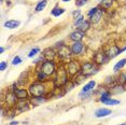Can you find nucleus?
Wrapping results in <instances>:
<instances>
[{"label":"nucleus","mask_w":126,"mask_h":125,"mask_svg":"<svg viewBox=\"0 0 126 125\" xmlns=\"http://www.w3.org/2000/svg\"><path fill=\"white\" fill-rule=\"evenodd\" d=\"M97 71H98V67H97V65L95 62H83L81 65V70H80V72L86 77L94 75V73H96Z\"/></svg>","instance_id":"nucleus-1"},{"label":"nucleus","mask_w":126,"mask_h":125,"mask_svg":"<svg viewBox=\"0 0 126 125\" xmlns=\"http://www.w3.org/2000/svg\"><path fill=\"white\" fill-rule=\"evenodd\" d=\"M67 72L68 71H66V69H64L63 67L59 68V69L56 71V77H55V80H54V83H55L56 86L61 87L68 82Z\"/></svg>","instance_id":"nucleus-2"},{"label":"nucleus","mask_w":126,"mask_h":125,"mask_svg":"<svg viewBox=\"0 0 126 125\" xmlns=\"http://www.w3.org/2000/svg\"><path fill=\"white\" fill-rule=\"evenodd\" d=\"M45 92V86L41 83H33L29 86V94L32 97H40Z\"/></svg>","instance_id":"nucleus-3"},{"label":"nucleus","mask_w":126,"mask_h":125,"mask_svg":"<svg viewBox=\"0 0 126 125\" xmlns=\"http://www.w3.org/2000/svg\"><path fill=\"white\" fill-rule=\"evenodd\" d=\"M41 71L44 72L47 77L53 75V73H55L56 70H55V64H54V62L53 61L44 62L43 64H42V66H41Z\"/></svg>","instance_id":"nucleus-4"},{"label":"nucleus","mask_w":126,"mask_h":125,"mask_svg":"<svg viewBox=\"0 0 126 125\" xmlns=\"http://www.w3.org/2000/svg\"><path fill=\"white\" fill-rule=\"evenodd\" d=\"M94 59V62H95L96 65H104V64H107L109 62V58L108 55L106 54V52H99L95 54V56L93 57Z\"/></svg>","instance_id":"nucleus-5"},{"label":"nucleus","mask_w":126,"mask_h":125,"mask_svg":"<svg viewBox=\"0 0 126 125\" xmlns=\"http://www.w3.org/2000/svg\"><path fill=\"white\" fill-rule=\"evenodd\" d=\"M57 55H58V57L61 59H63V61H67V59L70 58V56L72 55V53H71V50L68 47L63 45L62 47H59Z\"/></svg>","instance_id":"nucleus-6"},{"label":"nucleus","mask_w":126,"mask_h":125,"mask_svg":"<svg viewBox=\"0 0 126 125\" xmlns=\"http://www.w3.org/2000/svg\"><path fill=\"white\" fill-rule=\"evenodd\" d=\"M68 72L69 75L71 76H76L80 73V70H81V66L78 64V62H74V61H71L68 62Z\"/></svg>","instance_id":"nucleus-7"},{"label":"nucleus","mask_w":126,"mask_h":125,"mask_svg":"<svg viewBox=\"0 0 126 125\" xmlns=\"http://www.w3.org/2000/svg\"><path fill=\"white\" fill-rule=\"evenodd\" d=\"M122 52V50H120V47H117V45H112V47H110L108 49V51L106 52V54L108 55V57L110 59H112L114 57H116L117 55H119L120 53Z\"/></svg>","instance_id":"nucleus-8"},{"label":"nucleus","mask_w":126,"mask_h":125,"mask_svg":"<svg viewBox=\"0 0 126 125\" xmlns=\"http://www.w3.org/2000/svg\"><path fill=\"white\" fill-rule=\"evenodd\" d=\"M71 50V53H72V55H79V54H81L83 52V50H84V45L81 42H74V43L71 45L70 47Z\"/></svg>","instance_id":"nucleus-9"},{"label":"nucleus","mask_w":126,"mask_h":125,"mask_svg":"<svg viewBox=\"0 0 126 125\" xmlns=\"http://www.w3.org/2000/svg\"><path fill=\"white\" fill-rule=\"evenodd\" d=\"M102 14H104V11H102V9H99V8H98L96 12L90 17V19H91L90 23H92V24H97V23L101 19Z\"/></svg>","instance_id":"nucleus-10"},{"label":"nucleus","mask_w":126,"mask_h":125,"mask_svg":"<svg viewBox=\"0 0 126 125\" xmlns=\"http://www.w3.org/2000/svg\"><path fill=\"white\" fill-rule=\"evenodd\" d=\"M84 35H85V32H83V31L77 29L76 31H73V32L70 33V39L72 41H74V42H79V41H81L83 39Z\"/></svg>","instance_id":"nucleus-11"},{"label":"nucleus","mask_w":126,"mask_h":125,"mask_svg":"<svg viewBox=\"0 0 126 125\" xmlns=\"http://www.w3.org/2000/svg\"><path fill=\"white\" fill-rule=\"evenodd\" d=\"M26 99H21V100H18L17 103L15 105V108L18 110V111H26V110L29 109V104L27 103V101H25Z\"/></svg>","instance_id":"nucleus-12"},{"label":"nucleus","mask_w":126,"mask_h":125,"mask_svg":"<svg viewBox=\"0 0 126 125\" xmlns=\"http://www.w3.org/2000/svg\"><path fill=\"white\" fill-rule=\"evenodd\" d=\"M43 57L47 59V61H53L54 57L56 56V53L54 52L53 49H51V47H47V49H45L43 51Z\"/></svg>","instance_id":"nucleus-13"},{"label":"nucleus","mask_w":126,"mask_h":125,"mask_svg":"<svg viewBox=\"0 0 126 125\" xmlns=\"http://www.w3.org/2000/svg\"><path fill=\"white\" fill-rule=\"evenodd\" d=\"M14 94L16 95V97H17L18 100L28 98V92L26 90H24V89H16V90H14Z\"/></svg>","instance_id":"nucleus-14"},{"label":"nucleus","mask_w":126,"mask_h":125,"mask_svg":"<svg viewBox=\"0 0 126 125\" xmlns=\"http://www.w3.org/2000/svg\"><path fill=\"white\" fill-rule=\"evenodd\" d=\"M5 100H7V103H8L9 106L13 107V106H15L16 105V103H17V97H16V95L14 93H9L7 95Z\"/></svg>","instance_id":"nucleus-15"},{"label":"nucleus","mask_w":126,"mask_h":125,"mask_svg":"<svg viewBox=\"0 0 126 125\" xmlns=\"http://www.w3.org/2000/svg\"><path fill=\"white\" fill-rule=\"evenodd\" d=\"M109 114H111V110L110 109H106V108L98 109L95 112V115L97 116V118H104V116H107Z\"/></svg>","instance_id":"nucleus-16"},{"label":"nucleus","mask_w":126,"mask_h":125,"mask_svg":"<svg viewBox=\"0 0 126 125\" xmlns=\"http://www.w3.org/2000/svg\"><path fill=\"white\" fill-rule=\"evenodd\" d=\"M95 85H96V82L95 81H90L87 84H85L84 85V87L82 89V92L83 93H90L92 90L95 87Z\"/></svg>","instance_id":"nucleus-17"},{"label":"nucleus","mask_w":126,"mask_h":125,"mask_svg":"<svg viewBox=\"0 0 126 125\" xmlns=\"http://www.w3.org/2000/svg\"><path fill=\"white\" fill-rule=\"evenodd\" d=\"M18 25H19V22L18 21H13V19L4 23V27L9 28V29H14V28H16Z\"/></svg>","instance_id":"nucleus-18"},{"label":"nucleus","mask_w":126,"mask_h":125,"mask_svg":"<svg viewBox=\"0 0 126 125\" xmlns=\"http://www.w3.org/2000/svg\"><path fill=\"white\" fill-rule=\"evenodd\" d=\"M125 65H126V58H123V59H121V61L117 62L115 64V66H114V68H113V71H115V72L120 71V70H121Z\"/></svg>","instance_id":"nucleus-19"},{"label":"nucleus","mask_w":126,"mask_h":125,"mask_svg":"<svg viewBox=\"0 0 126 125\" xmlns=\"http://www.w3.org/2000/svg\"><path fill=\"white\" fill-rule=\"evenodd\" d=\"M85 79H86V76H84V75H82L81 72L80 73H78V75L76 76V78H74V85H79L80 83H82L83 81L85 80Z\"/></svg>","instance_id":"nucleus-20"},{"label":"nucleus","mask_w":126,"mask_h":125,"mask_svg":"<svg viewBox=\"0 0 126 125\" xmlns=\"http://www.w3.org/2000/svg\"><path fill=\"white\" fill-rule=\"evenodd\" d=\"M90 25H91V23L88 21H84L81 25H79V26H78V30H81V31H83V32H85V31L88 30Z\"/></svg>","instance_id":"nucleus-21"},{"label":"nucleus","mask_w":126,"mask_h":125,"mask_svg":"<svg viewBox=\"0 0 126 125\" xmlns=\"http://www.w3.org/2000/svg\"><path fill=\"white\" fill-rule=\"evenodd\" d=\"M47 0H41V1L39 2L38 4H37L36 7V12H41V11H43L45 9V7H47Z\"/></svg>","instance_id":"nucleus-22"},{"label":"nucleus","mask_w":126,"mask_h":125,"mask_svg":"<svg viewBox=\"0 0 126 125\" xmlns=\"http://www.w3.org/2000/svg\"><path fill=\"white\" fill-rule=\"evenodd\" d=\"M124 91H125V89H124V86H123V85H117V86H114V87H112V89L110 90V93L119 94V93H123Z\"/></svg>","instance_id":"nucleus-23"},{"label":"nucleus","mask_w":126,"mask_h":125,"mask_svg":"<svg viewBox=\"0 0 126 125\" xmlns=\"http://www.w3.org/2000/svg\"><path fill=\"white\" fill-rule=\"evenodd\" d=\"M114 2V0H101V2H100V5H101L102 8H105V9H108V8H110L112 3Z\"/></svg>","instance_id":"nucleus-24"},{"label":"nucleus","mask_w":126,"mask_h":125,"mask_svg":"<svg viewBox=\"0 0 126 125\" xmlns=\"http://www.w3.org/2000/svg\"><path fill=\"white\" fill-rule=\"evenodd\" d=\"M43 101H45V98H42L41 96L40 97H33L31 99V104H33V106H38V105L42 104Z\"/></svg>","instance_id":"nucleus-25"},{"label":"nucleus","mask_w":126,"mask_h":125,"mask_svg":"<svg viewBox=\"0 0 126 125\" xmlns=\"http://www.w3.org/2000/svg\"><path fill=\"white\" fill-rule=\"evenodd\" d=\"M64 12H65V9H63V8H55V9H53V11H52V15L59 16Z\"/></svg>","instance_id":"nucleus-26"},{"label":"nucleus","mask_w":126,"mask_h":125,"mask_svg":"<svg viewBox=\"0 0 126 125\" xmlns=\"http://www.w3.org/2000/svg\"><path fill=\"white\" fill-rule=\"evenodd\" d=\"M104 104H106V105H119L120 101L115 100V99H111V97H110V98H108L107 100H105Z\"/></svg>","instance_id":"nucleus-27"},{"label":"nucleus","mask_w":126,"mask_h":125,"mask_svg":"<svg viewBox=\"0 0 126 125\" xmlns=\"http://www.w3.org/2000/svg\"><path fill=\"white\" fill-rule=\"evenodd\" d=\"M39 52H40L39 47H35V49H32L29 52V54H28V57H33V56H36L37 53H39Z\"/></svg>","instance_id":"nucleus-28"},{"label":"nucleus","mask_w":126,"mask_h":125,"mask_svg":"<svg viewBox=\"0 0 126 125\" xmlns=\"http://www.w3.org/2000/svg\"><path fill=\"white\" fill-rule=\"evenodd\" d=\"M47 78V76L45 75L44 72H42L41 70H40V71H38V80H39V81H43V80H45Z\"/></svg>","instance_id":"nucleus-29"},{"label":"nucleus","mask_w":126,"mask_h":125,"mask_svg":"<svg viewBox=\"0 0 126 125\" xmlns=\"http://www.w3.org/2000/svg\"><path fill=\"white\" fill-rule=\"evenodd\" d=\"M83 22H84V17H83L82 15H80L79 17L76 18V21H74V25H76V26H79V25H81Z\"/></svg>","instance_id":"nucleus-30"},{"label":"nucleus","mask_w":126,"mask_h":125,"mask_svg":"<svg viewBox=\"0 0 126 125\" xmlns=\"http://www.w3.org/2000/svg\"><path fill=\"white\" fill-rule=\"evenodd\" d=\"M86 2H87V0H77L76 4H77V7H83V5H85Z\"/></svg>","instance_id":"nucleus-31"},{"label":"nucleus","mask_w":126,"mask_h":125,"mask_svg":"<svg viewBox=\"0 0 126 125\" xmlns=\"http://www.w3.org/2000/svg\"><path fill=\"white\" fill-rule=\"evenodd\" d=\"M19 62H22V59L19 56H15V57L13 58V61H12V64L13 65H18Z\"/></svg>","instance_id":"nucleus-32"},{"label":"nucleus","mask_w":126,"mask_h":125,"mask_svg":"<svg viewBox=\"0 0 126 125\" xmlns=\"http://www.w3.org/2000/svg\"><path fill=\"white\" fill-rule=\"evenodd\" d=\"M119 79L121 80V82H123V83H126V72H122Z\"/></svg>","instance_id":"nucleus-33"},{"label":"nucleus","mask_w":126,"mask_h":125,"mask_svg":"<svg viewBox=\"0 0 126 125\" xmlns=\"http://www.w3.org/2000/svg\"><path fill=\"white\" fill-rule=\"evenodd\" d=\"M97 9H98V8H93V9H91V10H90V12L87 13V14H88V16H90V17H91V16L93 15V14H94V13H95L96 11H97Z\"/></svg>","instance_id":"nucleus-34"},{"label":"nucleus","mask_w":126,"mask_h":125,"mask_svg":"<svg viewBox=\"0 0 126 125\" xmlns=\"http://www.w3.org/2000/svg\"><path fill=\"white\" fill-rule=\"evenodd\" d=\"M5 68H7V62H1V66H0V70H1V71H3Z\"/></svg>","instance_id":"nucleus-35"},{"label":"nucleus","mask_w":126,"mask_h":125,"mask_svg":"<svg viewBox=\"0 0 126 125\" xmlns=\"http://www.w3.org/2000/svg\"><path fill=\"white\" fill-rule=\"evenodd\" d=\"M80 15H81V14H80V11H79V10H78V11H76V12L73 13V16H74V17H76V18H77V16H78V17H79Z\"/></svg>","instance_id":"nucleus-36"},{"label":"nucleus","mask_w":126,"mask_h":125,"mask_svg":"<svg viewBox=\"0 0 126 125\" xmlns=\"http://www.w3.org/2000/svg\"><path fill=\"white\" fill-rule=\"evenodd\" d=\"M18 124V122L17 121H13V122H11L10 125H17Z\"/></svg>","instance_id":"nucleus-37"},{"label":"nucleus","mask_w":126,"mask_h":125,"mask_svg":"<svg viewBox=\"0 0 126 125\" xmlns=\"http://www.w3.org/2000/svg\"><path fill=\"white\" fill-rule=\"evenodd\" d=\"M4 52V49L3 47H1V49H0V53H3Z\"/></svg>","instance_id":"nucleus-38"},{"label":"nucleus","mask_w":126,"mask_h":125,"mask_svg":"<svg viewBox=\"0 0 126 125\" xmlns=\"http://www.w3.org/2000/svg\"><path fill=\"white\" fill-rule=\"evenodd\" d=\"M64 2H68V1H70V0H63Z\"/></svg>","instance_id":"nucleus-39"},{"label":"nucleus","mask_w":126,"mask_h":125,"mask_svg":"<svg viewBox=\"0 0 126 125\" xmlns=\"http://www.w3.org/2000/svg\"><path fill=\"white\" fill-rule=\"evenodd\" d=\"M119 125H126V124H119Z\"/></svg>","instance_id":"nucleus-40"},{"label":"nucleus","mask_w":126,"mask_h":125,"mask_svg":"<svg viewBox=\"0 0 126 125\" xmlns=\"http://www.w3.org/2000/svg\"><path fill=\"white\" fill-rule=\"evenodd\" d=\"M1 1H3V0H1Z\"/></svg>","instance_id":"nucleus-41"}]
</instances>
